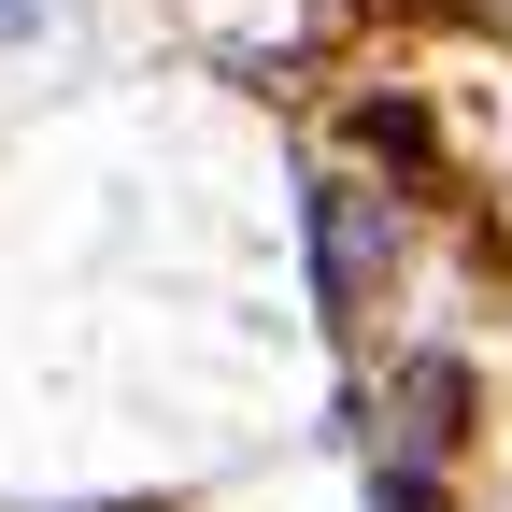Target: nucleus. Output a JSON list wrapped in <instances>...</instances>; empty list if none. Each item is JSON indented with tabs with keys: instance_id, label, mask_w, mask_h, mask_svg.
I'll return each mask as SVG.
<instances>
[{
	"instance_id": "f257e3e1",
	"label": "nucleus",
	"mask_w": 512,
	"mask_h": 512,
	"mask_svg": "<svg viewBox=\"0 0 512 512\" xmlns=\"http://www.w3.org/2000/svg\"><path fill=\"white\" fill-rule=\"evenodd\" d=\"M299 242H313V313H328V328H370L384 271H399V214H384L356 171H313V200H299Z\"/></svg>"
},
{
	"instance_id": "f03ea898",
	"label": "nucleus",
	"mask_w": 512,
	"mask_h": 512,
	"mask_svg": "<svg viewBox=\"0 0 512 512\" xmlns=\"http://www.w3.org/2000/svg\"><path fill=\"white\" fill-rule=\"evenodd\" d=\"M72 15H86V0H0V57H43Z\"/></svg>"
}]
</instances>
